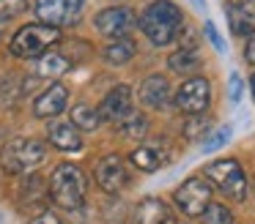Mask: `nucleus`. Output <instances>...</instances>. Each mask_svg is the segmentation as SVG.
I'll return each instance as SVG.
<instances>
[{"instance_id": "obj_20", "label": "nucleus", "mask_w": 255, "mask_h": 224, "mask_svg": "<svg viewBox=\"0 0 255 224\" xmlns=\"http://www.w3.org/2000/svg\"><path fill=\"white\" fill-rule=\"evenodd\" d=\"M102 58H105L110 66H124V63H129V60L134 58V41H129V38H116V41H110V44L105 47Z\"/></svg>"}, {"instance_id": "obj_12", "label": "nucleus", "mask_w": 255, "mask_h": 224, "mask_svg": "<svg viewBox=\"0 0 255 224\" xmlns=\"http://www.w3.org/2000/svg\"><path fill=\"white\" fill-rule=\"evenodd\" d=\"M66 104H69V87L61 85V82H52L41 96H36L33 115L36 118H55L66 109Z\"/></svg>"}, {"instance_id": "obj_25", "label": "nucleus", "mask_w": 255, "mask_h": 224, "mask_svg": "<svg viewBox=\"0 0 255 224\" xmlns=\"http://www.w3.org/2000/svg\"><path fill=\"white\" fill-rule=\"evenodd\" d=\"M25 11V0H0V22H11Z\"/></svg>"}, {"instance_id": "obj_5", "label": "nucleus", "mask_w": 255, "mask_h": 224, "mask_svg": "<svg viewBox=\"0 0 255 224\" xmlns=\"http://www.w3.org/2000/svg\"><path fill=\"white\" fill-rule=\"evenodd\" d=\"M47 150L39 140H11L3 150H0V167L6 172H30L44 161Z\"/></svg>"}, {"instance_id": "obj_32", "label": "nucleus", "mask_w": 255, "mask_h": 224, "mask_svg": "<svg viewBox=\"0 0 255 224\" xmlns=\"http://www.w3.org/2000/svg\"><path fill=\"white\" fill-rule=\"evenodd\" d=\"M203 123H206V120H189V126H187V137H195L200 129H203Z\"/></svg>"}, {"instance_id": "obj_29", "label": "nucleus", "mask_w": 255, "mask_h": 224, "mask_svg": "<svg viewBox=\"0 0 255 224\" xmlns=\"http://www.w3.org/2000/svg\"><path fill=\"white\" fill-rule=\"evenodd\" d=\"M239 98H242V76L233 71V74H231V101L236 104Z\"/></svg>"}, {"instance_id": "obj_4", "label": "nucleus", "mask_w": 255, "mask_h": 224, "mask_svg": "<svg viewBox=\"0 0 255 224\" xmlns=\"http://www.w3.org/2000/svg\"><path fill=\"white\" fill-rule=\"evenodd\" d=\"M206 178L214 180L217 189L222 191L225 197H231V200L242 202L244 197H247V175H244L242 164L236 161V158H220V161H211L206 164Z\"/></svg>"}, {"instance_id": "obj_11", "label": "nucleus", "mask_w": 255, "mask_h": 224, "mask_svg": "<svg viewBox=\"0 0 255 224\" xmlns=\"http://www.w3.org/2000/svg\"><path fill=\"white\" fill-rule=\"evenodd\" d=\"M132 224H176V213L170 205L156 197H145L134 205L132 211Z\"/></svg>"}, {"instance_id": "obj_18", "label": "nucleus", "mask_w": 255, "mask_h": 224, "mask_svg": "<svg viewBox=\"0 0 255 224\" xmlns=\"http://www.w3.org/2000/svg\"><path fill=\"white\" fill-rule=\"evenodd\" d=\"M69 69H72V60H69L66 52H44L39 60V66H36V71H39L41 76H61V74H66Z\"/></svg>"}, {"instance_id": "obj_10", "label": "nucleus", "mask_w": 255, "mask_h": 224, "mask_svg": "<svg viewBox=\"0 0 255 224\" xmlns=\"http://www.w3.org/2000/svg\"><path fill=\"white\" fill-rule=\"evenodd\" d=\"M102 120H113V123H124L127 118L134 115V101H132V90L127 85H116L105 98H102L99 107Z\"/></svg>"}, {"instance_id": "obj_31", "label": "nucleus", "mask_w": 255, "mask_h": 224, "mask_svg": "<svg viewBox=\"0 0 255 224\" xmlns=\"http://www.w3.org/2000/svg\"><path fill=\"white\" fill-rule=\"evenodd\" d=\"M244 58H247V63H253V66H255V33L250 36V41H247V49H244Z\"/></svg>"}, {"instance_id": "obj_33", "label": "nucleus", "mask_w": 255, "mask_h": 224, "mask_svg": "<svg viewBox=\"0 0 255 224\" xmlns=\"http://www.w3.org/2000/svg\"><path fill=\"white\" fill-rule=\"evenodd\" d=\"M250 90H253V98H255V74L250 76Z\"/></svg>"}, {"instance_id": "obj_8", "label": "nucleus", "mask_w": 255, "mask_h": 224, "mask_svg": "<svg viewBox=\"0 0 255 224\" xmlns=\"http://www.w3.org/2000/svg\"><path fill=\"white\" fill-rule=\"evenodd\" d=\"M94 178L99 183V189L105 194H118L124 186L129 183V172H127V161L116 153H107L96 161V169H94Z\"/></svg>"}, {"instance_id": "obj_28", "label": "nucleus", "mask_w": 255, "mask_h": 224, "mask_svg": "<svg viewBox=\"0 0 255 224\" xmlns=\"http://www.w3.org/2000/svg\"><path fill=\"white\" fill-rule=\"evenodd\" d=\"M206 36H209V41L217 47V52H225V44H222L220 33H217V27L211 25V22H206Z\"/></svg>"}, {"instance_id": "obj_2", "label": "nucleus", "mask_w": 255, "mask_h": 224, "mask_svg": "<svg viewBox=\"0 0 255 224\" xmlns=\"http://www.w3.org/2000/svg\"><path fill=\"white\" fill-rule=\"evenodd\" d=\"M85 175L77 164H58L50 175V197L63 211H80L85 202Z\"/></svg>"}, {"instance_id": "obj_3", "label": "nucleus", "mask_w": 255, "mask_h": 224, "mask_svg": "<svg viewBox=\"0 0 255 224\" xmlns=\"http://www.w3.org/2000/svg\"><path fill=\"white\" fill-rule=\"evenodd\" d=\"M58 38H61V30H58V27L41 25V22H30V25H22L14 33L8 49H11L14 58L36 60V58H41Z\"/></svg>"}, {"instance_id": "obj_21", "label": "nucleus", "mask_w": 255, "mask_h": 224, "mask_svg": "<svg viewBox=\"0 0 255 224\" xmlns=\"http://www.w3.org/2000/svg\"><path fill=\"white\" fill-rule=\"evenodd\" d=\"M99 123H102V115H99V109H94V107H88V104H77V107L72 109V126L74 129H85V131H96L99 129Z\"/></svg>"}, {"instance_id": "obj_22", "label": "nucleus", "mask_w": 255, "mask_h": 224, "mask_svg": "<svg viewBox=\"0 0 255 224\" xmlns=\"http://www.w3.org/2000/svg\"><path fill=\"white\" fill-rule=\"evenodd\" d=\"M145 131H148V120H145V115H140V112H134L132 118H127L121 123V134L129 137V140H140Z\"/></svg>"}, {"instance_id": "obj_14", "label": "nucleus", "mask_w": 255, "mask_h": 224, "mask_svg": "<svg viewBox=\"0 0 255 224\" xmlns=\"http://www.w3.org/2000/svg\"><path fill=\"white\" fill-rule=\"evenodd\" d=\"M140 101L151 109H165L170 101V82L162 74H151L140 85Z\"/></svg>"}, {"instance_id": "obj_16", "label": "nucleus", "mask_w": 255, "mask_h": 224, "mask_svg": "<svg viewBox=\"0 0 255 224\" xmlns=\"http://www.w3.org/2000/svg\"><path fill=\"white\" fill-rule=\"evenodd\" d=\"M50 142L58 150H66V153L83 150V137L72 123H50Z\"/></svg>"}, {"instance_id": "obj_15", "label": "nucleus", "mask_w": 255, "mask_h": 224, "mask_svg": "<svg viewBox=\"0 0 255 224\" xmlns=\"http://www.w3.org/2000/svg\"><path fill=\"white\" fill-rule=\"evenodd\" d=\"M170 158V153L162 145H140L129 153V161L143 172H156L159 167H165V161Z\"/></svg>"}, {"instance_id": "obj_17", "label": "nucleus", "mask_w": 255, "mask_h": 224, "mask_svg": "<svg viewBox=\"0 0 255 224\" xmlns=\"http://www.w3.org/2000/svg\"><path fill=\"white\" fill-rule=\"evenodd\" d=\"M33 11L41 25H50V27L66 25V3L63 0H36Z\"/></svg>"}, {"instance_id": "obj_34", "label": "nucleus", "mask_w": 255, "mask_h": 224, "mask_svg": "<svg viewBox=\"0 0 255 224\" xmlns=\"http://www.w3.org/2000/svg\"><path fill=\"white\" fill-rule=\"evenodd\" d=\"M253 194H255V183H253Z\"/></svg>"}, {"instance_id": "obj_27", "label": "nucleus", "mask_w": 255, "mask_h": 224, "mask_svg": "<svg viewBox=\"0 0 255 224\" xmlns=\"http://www.w3.org/2000/svg\"><path fill=\"white\" fill-rule=\"evenodd\" d=\"M63 3H66V25H77L85 8V0H63Z\"/></svg>"}, {"instance_id": "obj_13", "label": "nucleus", "mask_w": 255, "mask_h": 224, "mask_svg": "<svg viewBox=\"0 0 255 224\" xmlns=\"http://www.w3.org/2000/svg\"><path fill=\"white\" fill-rule=\"evenodd\" d=\"M228 22L236 36L255 33V0H228Z\"/></svg>"}, {"instance_id": "obj_24", "label": "nucleus", "mask_w": 255, "mask_h": 224, "mask_svg": "<svg viewBox=\"0 0 255 224\" xmlns=\"http://www.w3.org/2000/svg\"><path fill=\"white\" fill-rule=\"evenodd\" d=\"M203 224H233V213L228 211L225 205L211 202V205L203 211Z\"/></svg>"}, {"instance_id": "obj_30", "label": "nucleus", "mask_w": 255, "mask_h": 224, "mask_svg": "<svg viewBox=\"0 0 255 224\" xmlns=\"http://www.w3.org/2000/svg\"><path fill=\"white\" fill-rule=\"evenodd\" d=\"M30 224H61V219H58L52 211H41L39 216H33V222H30Z\"/></svg>"}, {"instance_id": "obj_1", "label": "nucleus", "mask_w": 255, "mask_h": 224, "mask_svg": "<svg viewBox=\"0 0 255 224\" xmlns=\"http://www.w3.org/2000/svg\"><path fill=\"white\" fill-rule=\"evenodd\" d=\"M143 36L148 38L154 47H167L178 38L181 33V25H184V16H181V8L170 0H154L148 8L140 14L137 19Z\"/></svg>"}, {"instance_id": "obj_26", "label": "nucleus", "mask_w": 255, "mask_h": 224, "mask_svg": "<svg viewBox=\"0 0 255 224\" xmlns=\"http://www.w3.org/2000/svg\"><path fill=\"white\" fill-rule=\"evenodd\" d=\"M228 140H231V129H228V126H222V129H217L214 134H211L209 140L203 142V150L211 153V150H217V148H222Z\"/></svg>"}, {"instance_id": "obj_9", "label": "nucleus", "mask_w": 255, "mask_h": 224, "mask_svg": "<svg viewBox=\"0 0 255 224\" xmlns=\"http://www.w3.org/2000/svg\"><path fill=\"white\" fill-rule=\"evenodd\" d=\"M96 30L102 33V36L107 38H124L129 30H132L134 25H137V19H134L132 8H127V5H113V8H102L99 14H96L94 19Z\"/></svg>"}, {"instance_id": "obj_19", "label": "nucleus", "mask_w": 255, "mask_h": 224, "mask_svg": "<svg viewBox=\"0 0 255 224\" xmlns=\"http://www.w3.org/2000/svg\"><path fill=\"white\" fill-rule=\"evenodd\" d=\"M167 66H170L176 74H192V71L200 66V55H198L195 47H181L167 58Z\"/></svg>"}, {"instance_id": "obj_23", "label": "nucleus", "mask_w": 255, "mask_h": 224, "mask_svg": "<svg viewBox=\"0 0 255 224\" xmlns=\"http://www.w3.org/2000/svg\"><path fill=\"white\" fill-rule=\"evenodd\" d=\"M22 96V82L19 79H3L0 82V104L3 107H11L14 101H19Z\"/></svg>"}, {"instance_id": "obj_6", "label": "nucleus", "mask_w": 255, "mask_h": 224, "mask_svg": "<svg viewBox=\"0 0 255 224\" xmlns=\"http://www.w3.org/2000/svg\"><path fill=\"white\" fill-rule=\"evenodd\" d=\"M173 200L187 216H203V211L211 205V186L203 178H187L176 189Z\"/></svg>"}, {"instance_id": "obj_7", "label": "nucleus", "mask_w": 255, "mask_h": 224, "mask_svg": "<svg viewBox=\"0 0 255 224\" xmlns=\"http://www.w3.org/2000/svg\"><path fill=\"white\" fill-rule=\"evenodd\" d=\"M211 101V85L206 76H189L176 90V109L184 115H200Z\"/></svg>"}]
</instances>
